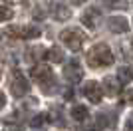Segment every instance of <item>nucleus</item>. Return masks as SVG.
Here are the masks:
<instances>
[{"instance_id":"1","label":"nucleus","mask_w":133,"mask_h":131,"mask_svg":"<svg viewBox=\"0 0 133 131\" xmlns=\"http://www.w3.org/2000/svg\"><path fill=\"white\" fill-rule=\"evenodd\" d=\"M89 64L94 66V68H99V66H109L113 64V54H111V50L107 48L105 44H99V46H95L88 56Z\"/></svg>"},{"instance_id":"2","label":"nucleus","mask_w":133,"mask_h":131,"mask_svg":"<svg viewBox=\"0 0 133 131\" xmlns=\"http://www.w3.org/2000/svg\"><path fill=\"white\" fill-rule=\"evenodd\" d=\"M101 91H103V87L97 82H88L83 86V95H85L91 103H99L101 101Z\"/></svg>"},{"instance_id":"3","label":"nucleus","mask_w":133,"mask_h":131,"mask_svg":"<svg viewBox=\"0 0 133 131\" xmlns=\"http://www.w3.org/2000/svg\"><path fill=\"white\" fill-rule=\"evenodd\" d=\"M62 40L68 44V48H70V50H79L83 36L78 32V30H66V32L62 34Z\"/></svg>"},{"instance_id":"4","label":"nucleus","mask_w":133,"mask_h":131,"mask_svg":"<svg viewBox=\"0 0 133 131\" xmlns=\"http://www.w3.org/2000/svg\"><path fill=\"white\" fill-rule=\"evenodd\" d=\"M28 89H30V86H28V82L24 80L22 74H14V80H12V93L16 95V97H22V95H26Z\"/></svg>"},{"instance_id":"5","label":"nucleus","mask_w":133,"mask_h":131,"mask_svg":"<svg viewBox=\"0 0 133 131\" xmlns=\"http://www.w3.org/2000/svg\"><path fill=\"white\" fill-rule=\"evenodd\" d=\"M119 77H105V80H103V83H101V87H103V91L107 93V95H109V97H115L117 93H119V89H121V86H119Z\"/></svg>"},{"instance_id":"6","label":"nucleus","mask_w":133,"mask_h":131,"mask_svg":"<svg viewBox=\"0 0 133 131\" xmlns=\"http://www.w3.org/2000/svg\"><path fill=\"white\" fill-rule=\"evenodd\" d=\"M64 74H66V77L68 80H70V82H79V80H82V68H79L78 64H76V62H72V64H68L66 66V71H64Z\"/></svg>"},{"instance_id":"7","label":"nucleus","mask_w":133,"mask_h":131,"mask_svg":"<svg viewBox=\"0 0 133 131\" xmlns=\"http://www.w3.org/2000/svg\"><path fill=\"white\" fill-rule=\"evenodd\" d=\"M109 28L113 30V32L121 34V32H127V20L123 16H113L109 20Z\"/></svg>"},{"instance_id":"8","label":"nucleus","mask_w":133,"mask_h":131,"mask_svg":"<svg viewBox=\"0 0 133 131\" xmlns=\"http://www.w3.org/2000/svg\"><path fill=\"white\" fill-rule=\"evenodd\" d=\"M117 77H119V82L121 83H129L133 82V68L131 66H123L117 70Z\"/></svg>"},{"instance_id":"9","label":"nucleus","mask_w":133,"mask_h":131,"mask_svg":"<svg viewBox=\"0 0 133 131\" xmlns=\"http://www.w3.org/2000/svg\"><path fill=\"white\" fill-rule=\"evenodd\" d=\"M97 18H99V16H95V10H88V12L82 16V22H83L88 28H95V22H97Z\"/></svg>"},{"instance_id":"10","label":"nucleus","mask_w":133,"mask_h":131,"mask_svg":"<svg viewBox=\"0 0 133 131\" xmlns=\"http://www.w3.org/2000/svg\"><path fill=\"white\" fill-rule=\"evenodd\" d=\"M72 117L76 121H85L88 119V109L83 107V105H76V107L72 109Z\"/></svg>"},{"instance_id":"11","label":"nucleus","mask_w":133,"mask_h":131,"mask_svg":"<svg viewBox=\"0 0 133 131\" xmlns=\"http://www.w3.org/2000/svg\"><path fill=\"white\" fill-rule=\"evenodd\" d=\"M46 123H48V115L46 113H40L32 119V127H42V125H46Z\"/></svg>"},{"instance_id":"12","label":"nucleus","mask_w":133,"mask_h":131,"mask_svg":"<svg viewBox=\"0 0 133 131\" xmlns=\"http://www.w3.org/2000/svg\"><path fill=\"white\" fill-rule=\"evenodd\" d=\"M48 58H50L52 62H62V52L58 48H52L50 52H48Z\"/></svg>"},{"instance_id":"13","label":"nucleus","mask_w":133,"mask_h":131,"mask_svg":"<svg viewBox=\"0 0 133 131\" xmlns=\"http://www.w3.org/2000/svg\"><path fill=\"white\" fill-rule=\"evenodd\" d=\"M105 4L111 6V8H127V2H125V0H107Z\"/></svg>"},{"instance_id":"14","label":"nucleus","mask_w":133,"mask_h":131,"mask_svg":"<svg viewBox=\"0 0 133 131\" xmlns=\"http://www.w3.org/2000/svg\"><path fill=\"white\" fill-rule=\"evenodd\" d=\"M56 16L60 18V20H64V18H70V10H68V8H64V6H58Z\"/></svg>"},{"instance_id":"15","label":"nucleus","mask_w":133,"mask_h":131,"mask_svg":"<svg viewBox=\"0 0 133 131\" xmlns=\"http://www.w3.org/2000/svg\"><path fill=\"white\" fill-rule=\"evenodd\" d=\"M12 16V10L6 8V6H0V20H8Z\"/></svg>"},{"instance_id":"16","label":"nucleus","mask_w":133,"mask_h":131,"mask_svg":"<svg viewBox=\"0 0 133 131\" xmlns=\"http://www.w3.org/2000/svg\"><path fill=\"white\" fill-rule=\"evenodd\" d=\"M125 101H127V103H131V105H133V89H129V91L125 93Z\"/></svg>"},{"instance_id":"17","label":"nucleus","mask_w":133,"mask_h":131,"mask_svg":"<svg viewBox=\"0 0 133 131\" xmlns=\"http://www.w3.org/2000/svg\"><path fill=\"white\" fill-rule=\"evenodd\" d=\"M125 131H133V119L127 121V125H125Z\"/></svg>"},{"instance_id":"18","label":"nucleus","mask_w":133,"mask_h":131,"mask_svg":"<svg viewBox=\"0 0 133 131\" xmlns=\"http://www.w3.org/2000/svg\"><path fill=\"white\" fill-rule=\"evenodd\" d=\"M4 101H6V97H4V93L0 91V107H4Z\"/></svg>"},{"instance_id":"19","label":"nucleus","mask_w":133,"mask_h":131,"mask_svg":"<svg viewBox=\"0 0 133 131\" xmlns=\"http://www.w3.org/2000/svg\"><path fill=\"white\" fill-rule=\"evenodd\" d=\"M74 2H76V4H79V2H82V0H74Z\"/></svg>"},{"instance_id":"20","label":"nucleus","mask_w":133,"mask_h":131,"mask_svg":"<svg viewBox=\"0 0 133 131\" xmlns=\"http://www.w3.org/2000/svg\"><path fill=\"white\" fill-rule=\"evenodd\" d=\"M85 131H94V129H85Z\"/></svg>"}]
</instances>
